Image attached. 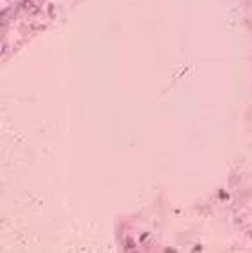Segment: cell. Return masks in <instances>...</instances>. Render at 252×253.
<instances>
[{"label": "cell", "mask_w": 252, "mask_h": 253, "mask_svg": "<svg viewBox=\"0 0 252 253\" xmlns=\"http://www.w3.org/2000/svg\"><path fill=\"white\" fill-rule=\"evenodd\" d=\"M21 9L25 11V12H28V14H37V5L32 2V0H23L21 2Z\"/></svg>", "instance_id": "cell-1"}]
</instances>
